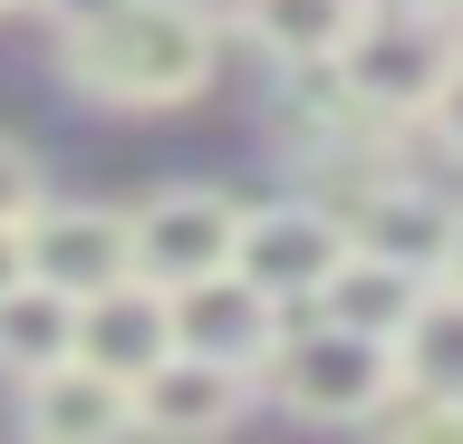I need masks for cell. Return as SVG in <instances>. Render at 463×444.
<instances>
[{
    "instance_id": "44dd1931",
    "label": "cell",
    "mask_w": 463,
    "mask_h": 444,
    "mask_svg": "<svg viewBox=\"0 0 463 444\" xmlns=\"http://www.w3.org/2000/svg\"><path fill=\"white\" fill-rule=\"evenodd\" d=\"M10 10H29V0H0V20H10Z\"/></svg>"
},
{
    "instance_id": "ba28073f",
    "label": "cell",
    "mask_w": 463,
    "mask_h": 444,
    "mask_svg": "<svg viewBox=\"0 0 463 444\" xmlns=\"http://www.w3.org/2000/svg\"><path fill=\"white\" fill-rule=\"evenodd\" d=\"M260 396L251 367H222V357L203 348H174L165 367H145L136 377V435H222V425H241Z\"/></svg>"
},
{
    "instance_id": "e0dca14e",
    "label": "cell",
    "mask_w": 463,
    "mask_h": 444,
    "mask_svg": "<svg viewBox=\"0 0 463 444\" xmlns=\"http://www.w3.org/2000/svg\"><path fill=\"white\" fill-rule=\"evenodd\" d=\"M415 126L434 136V155H454V165H463V59L444 68V88L425 97V117H415Z\"/></svg>"
},
{
    "instance_id": "52a82bcc",
    "label": "cell",
    "mask_w": 463,
    "mask_h": 444,
    "mask_svg": "<svg viewBox=\"0 0 463 444\" xmlns=\"http://www.w3.org/2000/svg\"><path fill=\"white\" fill-rule=\"evenodd\" d=\"M289 328V299H270L251 280V270H213V280H194V290H174V338L203 357H222V367H270V348H280Z\"/></svg>"
},
{
    "instance_id": "9a60e30c",
    "label": "cell",
    "mask_w": 463,
    "mask_h": 444,
    "mask_svg": "<svg viewBox=\"0 0 463 444\" xmlns=\"http://www.w3.org/2000/svg\"><path fill=\"white\" fill-rule=\"evenodd\" d=\"M396 357H405V386L463 396V290H454V280L425 290V309H415V328L396 338Z\"/></svg>"
},
{
    "instance_id": "ffe728a7",
    "label": "cell",
    "mask_w": 463,
    "mask_h": 444,
    "mask_svg": "<svg viewBox=\"0 0 463 444\" xmlns=\"http://www.w3.org/2000/svg\"><path fill=\"white\" fill-rule=\"evenodd\" d=\"M415 10H444V20H463V0H415Z\"/></svg>"
},
{
    "instance_id": "8fae6325",
    "label": "cell",
    "mask_w": 463,
    "mask_h": 444,
    "mask_svg": "<svg viewBox=\"0 0 463 444\" xmlns=\"http://www.w3.org/2000/svg\"><path fill=\"white\" fill-rule=\"evenodd\" d=\"M347 222H357V251H386V261L405 270H444V251H454V222L463 213L444 203V194H425V184H405V175H376L357 203H347Z\"/></svg>"
},
{
    "instance_id": "7402d4cb",
    "label": "cell",
    "mask_w": 463,
    "mask_h": 444,
    "mask_svg": "<svg viewBox=\"0 0 463 444\" xmlns=\"http://www.w3.org/2000/svg\"><path fill=\"white\" fill-rule=\"evenodd\" d=\"M454 30H463V20H454Z\"/></svg>"
},
{
    "instance_id": "5b68a950",
    "label": "cell",
    "mask_w": 463,
    "mask_h": 444,
    "mask_svg": "<svg viewBox=\"0 0 463 444\" xmlns=\"http://www.w3.org/2000/svg\"><path fill=\"white\" fill-rule=\"evenodd\" d=\"M241 213H251V203H232V194H213V184H165V194H145V203H136V280L194 290V280L232 270Z\"/></svg>"
},
{
    "instance_id": "9c48e42d",
    "label": "cell",
    "mask_w": 463,
    "mask_h": 444,
    "mask_svg": "<svg viewBox=\"0 0 463 444\" xmlns=\"http://www.w3.org/2000/svg\"><path fill=\"white\" fill-rule=\"evenodd\" d=\"M20 425L39 444H107V435H136V386L87 367V357H58L39 377H20Z\"/></svg>"
},
{
    "instance_id": "2e32d148",
    "label": "cell",
    "mask_w": 463,
    "mask_h": 444,
    "mask_svg": "<svg viewBox=\"0 0 463 444\" xmlns=\"http://www.w3.org/2000/svg\"><path fill=\"white\" fill-rule=\"evenodd\" d=\"M49 203V175H39V155L20 136H0V222H29V213Z\"/></svg>"
},
{
    "instance_id": "ac0fdd59",
    "label": "cell",
    "mask_w": 463,
    "mask_h": 444,
    "mask_svg": "<svg viewBox=\"0 0 463 444\" xmlns=\"http://www.w3.org/2000/svg\"><path fill=\"white\" fill-rule=\"evenodd\" d=\"M29 280V222H0V290Z\"/></svg>"
},
{
    "instance_id": "277c9868",
    "label": "cell",
    "mask_w": 463,
    "mask_h": 444,
    "mask_svg": "<svg viewBox=\"0 0 463 444\" xmlns=\"http://www.w3.org/2000/svg\"><path fill=\"white\" fill-rule=\"evenodd\" d=\"M347 251H357L347 203H328V194H280V203H251V213H241V251H232V270H251L270 299L309 309Z\"/></svg>"
},
{
    "instance_id": "4fadbf2b",
    "label": "cell",
    "mask_w": 463,
    "mask_h": 444,
    "mask_svg": "<svg viewBox=\"0 0 463 444\" xmlns=\"http://www.w3.org/2000/svg\"><path fill=\"white\" fill-rule=\"evenodd\" d=\"M425 290H434L425 270L386 261V251H347L309 309H328V319H347V328H367V338H405V328H415V309H425Z\"/></svg>"
},
{
    "instance_id": "6da1fadb",
    "label": "cell",
    "mask_w": 463,
    "mask_h": 444,
    "mask_svg": "<svg viewBox=\"0 0 463 444\" xmlns=\"http://www.w3.org/2000/svg\"><path fill=\"white\" fill-rule=\"evenodd\" d=\"M222 68V20L203 0H107L58 30V78L87 107H184Z\"/></svg>"
},
{
    "instance_id": "30bf717a",
    "label": "cell",
    "mask_w": 463,
    "mask_h": 444,
    "mask_svg": "<svg viewBox=\"0 0 463 444\" xmlns=\"http://www.w3.org/2000/svg\"><path fill=\"white\" fill-rule=\"evenodd\" d=\"M174 348H184V338H174V290H155V280H116V290L78 299V357L87 367H107V377L136 386L145 367H165Z\"/></svg>"
},
{
    "instance_id": "3957f363",
    "label": "cell",
    "mask_w": 463,
    "mask_h": 444,
    "mask_svg": "<svg viewBox=\"0 0 463 444\" xmlns=\"http://www.w3.org/2000/svg\"><path fill=\"white\" fill-rule=\"evenodd\" d=\"M463 59V30L444 10H415V0H367L357 39L338 49V88L367 107L376 126L425 117V97L444 88V68Z\"/></svg>"
},
{
    "instance_id": "8992f818",
    "label": "cell",
    "mask_w": 463,
    "mask_h": 444,
    "mask_svg": "<svg viewBox=\"0 0 463 444\" xmlns=\"http://www.w3.org/2000/svg\"><path fill=\"white\" fill-rule=\"evenodd\" d=\"M29 280H49L68 299L136 280V213L126 203H39L29 213Z\"/></svg>"
},
{
    "instance_id": "5bb4252c",
    "label": "cell",
    "mask_w": 463,
    "mask_h": 444,
    "mask_svg": "<svg viewBox=\"0 0 463 444\" xmlns=\"http://www.w3.org/2000/svg\"><path fill=\"white\" fill-rule=\"evenodd\" d=\"M58 357H78V299L49 280H10L0 290V377H39Z\"/></svg>"
},
{
    "instance_id": "d6986e66",
    "label": "cell",
    "mask_w": 463,
    "mask_h": 444,
    "mask_svg": "<svg viewBox=\"0 0 463 444\" xmlns=\"http://www.w3.org/2000/svg\"><path fill=\"white\" fill-rule=\"evenodd\" d=\"M434 280H454V290H463V222H454V251H444V270H434Z\"/></svg>"
},
{
    "instance_id": "7a4b0ae2",
    "label": "cell",
    "mask_w": 463,
    "mask_h": 444,
    "mask_svg": "<svg viewBox=\"0 0 463 444\" xmlns=\"http://www.w3.org/2000/svg\"><path fill=\"white\" fill-rule=\"evenodd\" d=\"M396 386H405L396 338H367V328L328 319V309H289L280 348L260 367V396H280L309 425H376L396 406Z\"/></svg>"
},
{
    "instance_id": "7c38bea8",
    "label": "cell",
    "mask_w": 463,
    "mask_h": 444,
    "mask_svg": "<svg viewBox=\"0 0 463 444\" xmlns=\"http://www.w3.org/2000/svg\"><path fill=\"white\" fill-rule=\"evenodd\" d=\"M357 20H367V0H232V30L270 68H338Z\"/></svg>"
}]
</instances>
